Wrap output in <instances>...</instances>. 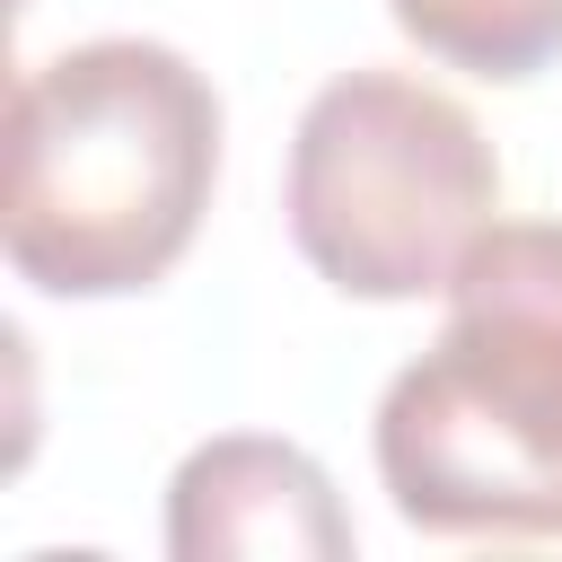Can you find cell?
<instances>
[{"mask_svg":"<svg viewBox=\"0 0 562 562\" xmlns=\"http://www.w3.org/2000/svg\"><path fill=\"white\" fill-rule=\"evenodd\" d=\"M220 97L149 35H97L35 61L9 97L0 237L53 299H123L176 272L211 211Z\"/></svg>","mask_w":562,"mask_h":562,"instance_id":"6da1fadb","label":"cell"},{"mask_svg":"<svg viewBox=\"0 0 562 562\" xmlns=\"http://www.w3.org/2000/svg\"><path fill=\"white\" fill-rule=\"evenodd\" d=\"M378 474L422 536H562V220H492L439 342L378 395Z\"/></svg>","mask_w":562,"mask_h":562,"instance_id":"7a4b0ae2","label":"cell"},{"mask_svg":"<svg viewBox=\"0 0 562 562\" xmlns=\"http://www.w3.org/2000/svg\"><path fill=\"white\" fill-rule=\"evenodd\" d=\"M501 211L483 123L413 70H342L307 97L290 140V237L342 299L448 290Z\"/></svg>","mask_w":562,"mask_h":562,"instance_id":"3957f363","label":"cell"},{"mask_svg":"<svg viewBox=\"0 0 562 562\" xmlns=\"http://www.w3.org/2000/svg\"><path fill=\"white\" fill-rule=\"evenodd\" d=\"M167 553L176 562H342L351 518L334 474L290 439H202L167 483Z\"/></svg>","mask_w":562,"mask_h":562,"instance_id":"277c9868","label":"cell"},{"mask_svg":"<svg viewBox=\"0 0 562 562\" xmlns=\"http://www.w3.org/2000/svg\"><path fill=\"white\" fill-rule=\"evenodd\" d=\"M395 26L474 79H536L562 61V0H386Z\"/></svg>","mask_w":562,"mask_h":562,"instance_id":"5b68a950","label":"cell"}]
</instances>
